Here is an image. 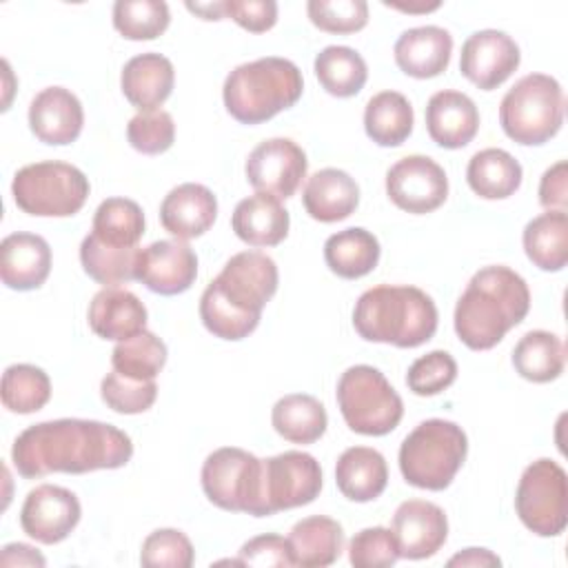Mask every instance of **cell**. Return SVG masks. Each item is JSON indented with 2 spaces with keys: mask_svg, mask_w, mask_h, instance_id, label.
<instances>
[{
  "mask_svg": "<svg viewBox=\"0 0 568 568\" xmlns=\"http://www.w3.org/2000/svg\"><path fill=\"white\" fill-rule=\"evenodd\" d=\"M566 180H568L566 160H559L544 171L539 180V204L546 211H566V202H568Z\"/></svg>",
  "mask_w": 568,
  "mask_h": 568,
  "instance_id": "50",
  "label": "cell"
},
{
  "mask_svg": "<svg viewBox=\"0 0 568 568\" xmlns=\"http://www.w3.org/2000/svg\"><path fill=\"white\" fill-rule=\"evenodd\" d=\"M164 364L166 344L146 328L118 342L111 353L113 371L133 379H155Z\"/></svg>",
  "mask_w": 568,
  "mask_h": 568,
  "instance_id": "39",
  "label": "cell"
},
{
  "mask_svg": "<svg viewBox=\"0 0 568 568\" xmlns=\"http://www.w3.org/2000/svg\"><path fill=\"white\" fill-rule=\"evenodd\" d=\"M131 455L133 442L124 430L113 424L78 417L33 424L11 446V462L24 479L51 473L84 475L113 470L126 466Z\"/></svg>",
  "mask_w": 568,
  "mask_h": 568,
  "instance_id": "1",
  "label": "cell"
},
{
  "mask_svg": "<svg viewBox=\"0 0 568 568\" xmlns=\"http://www.w3.org/2000/svg\"><path fill=\"white\" fill-rule=\"evenodd\" d=\"M47 559L33 548V546H27V544H20V541H13V544H7L0 552V566H44Z\"/></svg>",
  "mask_w": 568,
  "mask_h": 568,
  "instance_id": "51",
  "label": "cell"
},
{
  "mask_svg": "<svg viewBox=\"0 0 568 568\" xmlns=\"http://www.w3.org/2000/svg\"><path fill=\"white\" fill-rule=\"evenodd\" d=\"M353 326L366 342L415 348L435 335L437 306L417 286L379 284L355 302Z\"/></svg>",
  "mask_w": 568,
  "mask_h": 568,
  "instance_id": "4",
  "label": "cell"
},
{
  "mask_svg": "<svg viewBox=\"0 0 568 568\" xmlns=\"http://www.w3.org/2000/svg\"><path fill=\"white\" fill-rule=\"evenodd\" d=\"M515 510L530 532L539 537L561 535L568 524L566 470L548 457L528 464L517 484Z\"/></svg>",
  "mask_w": 568,
  "mask_h": 568,
  "instance_id": "11",
  "label": "cell"
},
{
  "mask_svg": "<svg viewBox=\"0 0 568 568\" xmlns=\"http://www.w3.org/2000/svg\"><path fill=\"white\" fill-rule=\"evenodd\" d=\"M399 559L397 539L390 528H362L348 544V561L355 568H388Z\"/></svg>",
  "mask_w": 568,
  "mask_h": 568,
  "instance_id": "47",
  "label": "cell"
},
{
  "mask_svg": "<svg viewBox=\"0 0 568 568\" xmlns=\"http://www.w3.org/2000/svg\"><path fill=\"white\" fill-rule=\"evenodd\" d=\"M288 211L266 193L240 200L231 215L233 233L248 246H277L288 235Z\"/></svg>",
  "mask_w": 568,
  "mask_h": 568,
  "instance_id": "27",
  "label": "cell"
},
{
  "mask_svg": "<svg viewBox=\"0 0 568 568\" xmlns=\"http://www.w3.org/2000/svg\"><path fill=\"white\" fill-rule=\"evenodd\" d=\"M293 564L302 568H322L339 559L344 550L342 524L326 515L300 519L288 532Z\"/></svg>",
  "mask_w": 568,
  "mask_h": 568,
  "instance_id": "29",
  "label": "cell"
},
{
  "mask_svg": "<svg viewBox=\"0 0 568 568\" xmlns=\"http://www.w3.org/2000/svg\"><path fill=\"white\" fill-rule=\"evenodd\" d=\"M200 477L206 499L217 508L262 517V459L253 453L217 448L204 459Z\"/></svg>",
  "mask_w": 568,
  "mask_h": 568,
  "instance_id": "10",
  "label": "cell"
},
{
  "mask_svg": "<svg viewBox=\"0 0 568 568\" xmlns=\"http://www.w3.org/2000/svg\"><path fill=\"white\" fill-rule=\"evenodd\" d=\"M386 195L390 202L413 215L439 209L448 197V178L428 155H406L386 173Z\"/></svg>",
  "mask_w": 568,
  "mask_h": 568,
  "instance_id": "14",
  "label": "cell"
},
{
  "mask_svg": "<svg viewBox=\"0 0 568 568\" xmlns=\"http://www.w3.org/2000/svg\"><path fill=\"white\" fill-rule=\"evenodd\" d=\"M193 561V544L182 530L158 528L142 541L140 564L146 568H191Z\"/></svg>",
  "mask_w": 568,
  "mask_h": 568,
  "instance_id": "43",
  "label": "cell"
},
{
  "mask_svg": "<svg viewBox=\"0 0 568 568\" xmlns=\"http://www.w3.org/2000/svg\"><path fill=\"white\" fill-rule=\"evenodd\" d=\"M415 113L399 91L375 93L364 109V131L379 146H399L413 133Z\"/></svg>",
  "mask_w": 568,
  "mask_h": 568,
  "instance_id": "34",
  "label": "cell"
},
{
  "mask_svg": "<svg viewBox=\"0 0 568 568\" xmlns=\"http://www.w3.org/2000/svg\"><path fill=\"white\" fill-rule=\"evenodd\" d=\"M457 379V362L446 351H430L417 357L408 373L406 386L419 397H430L446 390Z\"/></svg>",
  "mask_w": 568,
  "mask_h": 568,
  "instance_id": "45",
  "label": "cell"
},
{
  "mask_svg": "<svg viewBox=\"0 0 568 568\" xmlns=\"http://www.w3.org/2000/svg\"><path fill=\"white\" fill-rule=\"evenodd\" d=\"M337 406L353 433L382 437L397 428L404 402L382 371L368 364L346 368L337 382Z\"/></svg>",
  "mask_w": 568,
  "mask_h": 568,
  "instance_id": "8",
  "label": "cell"
},
{
  "mask_svg": "<svg viewBox=\"0 0 568 568\" xmlns=\"http://www.w3.org/2000/svg\"><path fill=\"white\" fill-rule=\"evenodd\" d=\"M91 233L115 248H133L144 235V213L129 197H106L93 213Z\"/></svg>",
  "mask_w": 568,
  "mask_h": 568,
  "instance_id": "37",
  "label": "cell"
},
{
  "mask_svg": "<svg viewBox=\"0 0 568 568\" xmlns=\"http://www.w3.org/2000/svg\"><path fill=\"white\" fill-rule=\"evenodd\" d=\"M51 273L49 242L36 233H11L0 244V277L13 291L40 288Z\"/></svg>",
  "mask_w": 568,
  "mask_h": 568,
  "instance_id": "21",
  "label": "cell"
},
{
  "mask_svg": "<svg viewBox=\"0 0 568 568\" xmlns=\"http://www.w3.org/2000/svg\"><path fill=\"white\" fill-rule=\"evenodd\" d=\"M304 91L295 62L277 55L257 58L235 67L222 87V100L231 118L242 124H262L291 109Z\"/></svg>",
  "mask_w": 568,
  "mask_h": 568,
  "instance_id": "5",
  "label": "cell"
},
{
  "mask_svg": "<svg viewBox=\"0 0 568 568\" xmlns=\"http://www.w3.org/2000/svg\"><path fill=\"white\" fill-rule=\"evenodd\" d=\"M186 9L195 16H200L202 20H222V2H186Z\"/></svg>",
  "mask_w": 568,
  "mask_h": 568,
  "instance_id": "53",
  "label": "cell"
},
{
  "mask_svg": "<svg viewBox=\"0 0 568 568\" xmlns=\"http://www.w3.org/2000/svg\"><path fill=\"white\" fill-rule=\"evenodd\" d=\"M566 98L561 84L546 73L519 78L501 98L499 124L524 146H539L557 135L564 124Z\"/></svg>",
  "mask_w": 568,
  "mask_h": 568,
  "instance_id": "7",
  "label": "cell"
},
{
  "mask_svg": "<svg viewBox=\"0 0 568 568\" xmlns=\"http://www.w3.org/2000/svg\"><path fill=\"white\" fill-rule=\"evenodd\" d=\"M468 437L450 419H426L417 424L399 446L402 477L424 490H444L466 462Z\"/></svg>",
  "mask_w": 568,
  "mask_h": 568,
  "instance_id": "6",
  "label": "cell"
},
{
  "mask_svg": "<svg viewBox=\"0 0 568 568\" xmlns=\"http://www.w3.org/2000/svg\"><path fill=\"white\" fill-rule=\"evenodd\" d=\"M277 266L262 251L235 253L200 297V320L220 339L248 337L277 291Z\"/></svg>",
  "mask_w": 568,
  "mask_h": 568,
  "instance_id": "2",
  "label": "cell"
},
{
  "mask_svg": "<svg viewBox=\"0 0 568 568\" xmlns=\"http://www.w3.org/2000/svg\"><path fill=\"white\" fill-rule=\"evenodd\" d=\"M379 253L382 248L377 237L362 226L337 231L324 242L326 266L344 280H357L368 275L377 266Z\"/></svg>",
  "mask_w": 568,
  "mask_h": 568,
  "instance_id": "31",
  "label": "cell"
},
{
  "mask_svg": "<svg viewBox=\"0 0 568 568\" xmlns=\"http://www.w3.org/2000/svg\"><path fill=\"white\" fill-rule=\"evenodd\" d=\"M390 9H399V11H408V13H426V11H435L439 7V2H430V4H397V2H384Z\"/></svg>",
  "mask_w": 568,
  "mask_h": 568,
  "instance_id": "54",
  "label": "cell"
},
{
  "mask_svg": "<svg viewBox=\"0 0 568 568\" xmlns=\"http://www.w3.org/2000/svg\"><path fill=\"white\" fill-rule=\"evenodd\" d=\"M453 53V36L435 24L406 29L395 47L393 55L397 67L417 80L435 78L448 69Z\"/></svg>",
  "mask_w": 568,
  "mask_h": 568,
  "instance_id": "24",
  "label": "cell"
},
{
  "mask_svg": "<svg viewBox=\"0 0 568 568\" xmlns=\"http://www.w3.org/2000/svg\"><path fill=\"white\" fill-rule=\"evenodd\" d=\"M526 257L541 271L557 273L568 262V215L566 211H546L524 226Z\"/></svg>",
  "mask_w": 568,
  "mask_h": 568,
  "instance_id": "33",
  "label": "cell"
},
{
  "mask_svg": "<svg viewBox=\"0 0 568 568\" xmlns=\"http://www.w3.org/2000/svg\"><path fill=\"white\" fill-rule=\"evenodd\" d=\"M82 515L75 493L55 484H40L27 493L20 508L22 530L38 544H60L71 535Z\"/></svg>",
  "mask_w": 568,
  "mask_h": 568,
  "instance_id": "15",
  "label": "cell"
},
{
  "mask_svg": "<svg viewBox=\"0 0 568 568\" xmlns=\"http://www.w3.org/2000/svg\"><path fill=\"white\" fill-rule=\"evenodd\" d=\"M322 490L320 462L304 450L262 459V517L311 504Z\"/></svg>",
  "mask_w": 568,
  "mask_h": 568,
  "instance_id": "12",
  "label": "cell"
},
{
  "mask_svg": "<svg viewBox=\"0 0 568 568\" xmlns=\"http://www.w3.org/2000/svg\"><path fill=\"white\" fill-rule=\"evenodd\" d=\"M530 308L526 280L508 266L479 268L455 306V333L470 351H488L517 326Z\"/></svg>",
  "mask_w": 568,
  "mask_h": 568,
  "instance_id": "3",
  "label": "cell"
},
{
  "mask_svg": "<svg viewBox=\"0 0 568 568\" xmlns=\"http://www.w3.org/2000/svg\"><path fill=\"white\" fill-rule=\"evenodd\" d=\"M306 153L291 138H271L260 142L244 164L248 184L257 193H266L277 200L295 195L306 178Z\"/></svg>",
  "mask_w": 568,
  "mask_h": 568,
  "instance_id": "13",
  "label": "cell"
},
{
  "mask_svg": "<svg viewBox=\"0 0 568 568\" xmlns=\"http://www.w3.org/2000/svg\"><path fill=\"white\" fill-rule=\"evenodd\" d=\"M217 217L213 191L197 182H184L171 189L160 204V222L175 240L204 235Z\"/></svg>",
  "mask_w": 568,
  "mask_h": 568,
  "instance_id": "20",
  "label": "cell"
},
{
  "mask_svg": "<svg viewBox=\"0 0 568 568\" xmlns=\"http://www.w3.org/2000/svg\"><path fill=\"white\" fill-rule=\"evenodd\" d=\"M0 395L7 410L29 415L51 399V379L33 364H11L2 373Z\"/></svg>",
  "mask_w": 568,
  "mask_h": 568,
  "instance_id": "40",
  "label": "cell"
},
{
  "mask_svg": "<svg viewBox=\"0 0 568 568\" xmlns=\"http://www.w3.org/2000/svg\"><path fill=\"white\" fill-rule=\"evenodd\" d=\"M129 144L144 155H160L171 149L175 140V122L169 111L138 113L126 124Z\"/></svg>",
  "mask_w": 568,
  "mask_h": 568,
  "instance_id": "46",
  "label": "cell"
},
{
  "mask_svg": "<svg viewBox=\"0 0 568 568\" xmlns=\"http://www.w3.org/2000/svg\"><path fill=\"white\" fill-rule=\"evenodd\" d=\"M499 564H501V559L495 552H490L488 548H464L462 552H457L448 559V566H479V568H484V566H499Z\"/></svg>",
  "mask_w": 568,
  "mask_h": 568,
  "instance_id": "52",
  "label": "cell"
},
{
  "mask_svg": "<svg viewBox=\"0 0 568 568\" xmlns=\"http://www.w3.org/2000/svg\"><path fill=\"white\" fill-rule=\"evenodd\" d=\"M513 366L528 382H552L564 373L566 346L550 331H528L513 348Z\"/></svg>",
  "mask_w": 568,
  "mask_h": 568,
  "instance_id": "35",
  "label": "cell"
},
{
  "mask_svg": "<svg viewBox=\"0 0 568 568\" xmlns=\"http://www.w3.org/2000/svg\"><path fill=\"white\" fill-rule=\"evenodd\" d=\"M87 175L67 162L44 160L16 171L11 195L20 211L36 217L75 215L89 197Z\"/></svg>",
  "mask_w": 568,
  "mask_h": 568,
  "instance_id": "9",
  "label": "cell"
},
{
  "mask_svg": "<svg viewBox=\"0 0 568 568\" xmlns=\"http://www.w3.org/2000/svg\"><path fill=\"white\" fill-rule=\"evenodd\" d=\"M224 18H231L251 33H264L277 22V2L273 0H224Z\"/></svg>",
  "mask_w": 568,
  "mask_h": 568,
  "instance_id": "49",
  "label": "cell"
},
{
  "mask_svg": "<svg viewBox=\"0 0 568 568\" xmlns=\"http://www.w3.org/2000/svg\"><path fill=\"white\" fill-rule=\"evenodd\" d=\"M521 164L504 149H481L466 166V182L484 200H506L521 186Z\"/></svg>",
  "mask_w": 568,
  "mask_h": 568,
  "instance_id": "30",
  "label": "cell"
},
{
  "mask_svg": "<svg viewBox=\"0 0 568 568\" xmlns=\"http://www.w3.org/2000/svg\"><path fill=\"white\" fill-rule=\"evenodd\" d=\"M335 484L351 501L366 504L377 499L388 484V466L384 455L368 446L346 448L335 464Z\"/></svg>",
  "mask_w": 568,
  "mask_h": 568,
  "instance_id": "28",
  "label": "cell"
},
{
  "mask_svg": "<svg viewBox=\"0 0 568 568\" xmlns=\"http://www.w3.org/2000/svg\"><path fill=\"white\" fill-rule=\"evenodd\" d=\"M82 124V102L64 87H47L29 104V129L44 144L64 146L75 142Z\"/></svg>",
  "mask_w": 568,
  "mask_h": 568,
  "instance_id": "19",
  "label": "cell"
},
{
  "mask_svg": "<svg viewBox=\"0 0 568 568\" xmlns=\"http://www.w3.org/2000/svg\"><path fill=\"white\" fill-rule=\"evenodd\" d=\"M271 424L275 433L291 444H313L326 433L328 415L317 397L291 393L275 402Z\"/></svg>",
  "mask_w": 568,
  "mask_h": 568,
  "instance_id": "32",
  "label": "cell"
},
{
  "mask_svg": "<svg viewBox=\"0 0 568 568\" xmlns=\"http://www.w3.org/2000/svg\"><path fill=\"white\" fill-rule=\"evenodd\" d=\"M175 84V69L162 53L149 51L133 55L120 73V87L124 98L140 111H160Z\"/></svg>",
  "mask_w": 568,
  "mask_h": 568,
  "instance_id": "23",
  "label": "cell"
},
{
  "mask_svg": "<svg viewBox=\"0 0 568 568\" xmlns=\"http://www.w3.org/2000/svg\"><path fill=\"white\" fill-rule=\"evenodd\" d=\"M399 557L426 559L433 557L448 537V519L444 508L426 499H406L397 506L390 526Z\"/></svg>",
  "mask_w": 568,
  "mask_h": 568,
  "instance_id": "18",
  "label": "cell"
},
{
  "mask_svg": "<svg viewBox=\"0 0 568 568\" xmlns=\"http://www.w3.org/2000/svg\"><path fill=\"white\" fill-rule=\"evenodd\" d=\"M89 328L102 339L122 342L146 326V306L142 300L120 286H104L89 304Z\"/></svg>",
  "mask_w": 568,
  "mask_h": 568,
  "instance_id": "25",
  "label": "cell"
},
{
  "mask_svg": "<svg viewBox=\"0 0 568 568\" xmlns=\"http://www.w3.org/2000/svg\"><path fill=\"white\" fill-rule=\"evenodd\" d=\"M237 561H240V566H277V568L295 566L288 539H284L282 535H275V532L257 535V537L244 541L240 548Z\"/></svg>",
  "mask_w": 568,
  "mask_h": 568,
  "instance_id": "48",
  "label": "cell"
},
{
  "mask_svg": "<svg viewBox=\"0 0 568 568\" xmlns=\"http://www.w3.org/2000/svg\"><path fill=\"white\" fill-rule=\"evenodd\" d=\"M169 22V4L162 0H118L113 4V27L126 40H155Z\"/></svg>",
  "mask_w": 568,
  "mask_h": 568,
  "instance_id": "41",
  "label": "cell"
},
{
  "mask_svg": "<svg viewBox=\"0 0 568 568\" xmlns=\"http://www.w3.org/2000/svg\"><path fill=\"white\" fill-rule=\"evenodd\" d=\"M308 20L326 33H355L368 22L364 0H308Z\"/></svg>",
  "mask_w": 568,
  "mask_h": 568,
  "instance_id": "44",
  "label": "cell"
},
{
  "mask_svg": "<svg viewBox=\"0 0 568 568\" xmlns=\"http://www.w3.org/2000/svg\"><path fill=\"white\" fill-rule=\"evenodd\" d=\"M100 397L120 415H138L155 404L158 384L155 379H133L111 371L100 382Z\"/></svg>",
  "mask_w": 568,
  "mask_h": 568,
  "instance_id": "42",
  "label": "cell"
},
{
  "mask_svg": "<svg viewBox=\"0 0 568 568\" xmlns=\"http://www.w3.org/2000/svg\"><path fill=\"white\" fill-rule=\"evenodd\" d=\"M519 60V47L508 33L481 29L470 33L462 44L459 71L477 89L493 91L517 71Z\"/></svg>",
  "mask_w": 568,
  "mask_h": 568,
  "instance_id": "16",
  "label": "cell"
},
{
  "mask_svg": "<svg viewBox=\"0 0 568 568\" xmlns=\"http://www.w3.org/2000/svg\"><path fill=\"white\" fill-rule=\"evenodd\" d=\"M197 277V255L184 240H158L140 248L135 280L158 295H180Z\"/></svg>",
  "mask_w": 568,
  "mask_h": 568,
  "instance_id": "17",
  "label": "cell"
},
{
  "mask_svg": "<svg viewBox=\"0 0 568 568\" xmlns=\"http://www.w3.org/2000/svg\"><path fill=\"white\" fill-rule=\"evenodd\" d=\"M426 131L435 144L444 149H462L479 131V111L462 91H437L426 104Z\"/></svg>",
  "mask_w": 568,
  "mask_h": 568,
  "instance_id": "22",
  "label": "cell"
},
{
  "mask_svg": "<svg viewBox=\"0 0 568 568\" xmlns=\"http://www.w3.org/2000/svg\"><path fill=\"white\" fill-rule=\"evenodd\" d=\"M302 204L313 220L333 224L355 213L359 204V186L346 171L326 166L306 180Z\"/></svg>",
  "mask_w": 568,
  "mask_h": 568,
  "instance_id": "26",
  "label": "cell"
},
{
  "mask_svg": "<svg viewBox=\"0 0 568 568\" xmlns=\"http://www.w3.org/2000/svg\"><path fill=\"white\" fill-rule=\"evenodd\" d=\"M140 246L133 248H115L100 242L93 233H89L80 244V264L84 273L104 286H118L135 280Z\"/></svg>",
  "mask_w": 568,
  "mask_h": 568,
  "instance_id": "38",
  "label": "cell"
},
{
  "mask_svg": "<svg viewBox=\"0 0 568 568\" xmlns=\"http://www.w3.org/2000/svg\"><path fill=\"white\" fill-rule=\"evenodd\" d=\"M313 69L322 89L335 98L357 95L368 80V67L364 58L355 49L342 44L324 47L315 55Z\"/></svg>",
  "mask_w": 568,
  "mask_h": 568,
  "instance_id": "36",
  "label": "cell"
}]
</instances>
